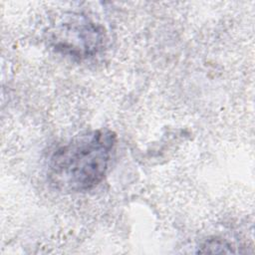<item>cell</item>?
I'll use <instances>...</instances> for the list:
<instances>
[{"mask_svg": "<svg viewBox=\"0 0 255 255\" xmlns=\"http://www.w3.org/2000/svg\"><path fill=\"white\" fill-rule=\"evenodd\" d=\"M117 135L108 128L78 134L50 157L48 179L56 189L81 192L98 185L106 175Z\"/></svg>", "mask_w": 255, "mask_h": 255, "instance_id": "6da1fadb", "label": "cell"}, {"mask_svg": "<svg viewBox=\"0 0 255 255\" xmlns=\"http://www.w3.org/2000/svg\"><path fill=\"white\" fill-rule=\"evenodd\" d=\"M104 28L82 15L64 18L51 32L50 41L56 51L77 59L96 55L104 47Z\"/></svg>", "mask_w": 255, "mask_h": 255, "instance_id": "7a4b0ae2", "label": "cell"}]
</instances>
